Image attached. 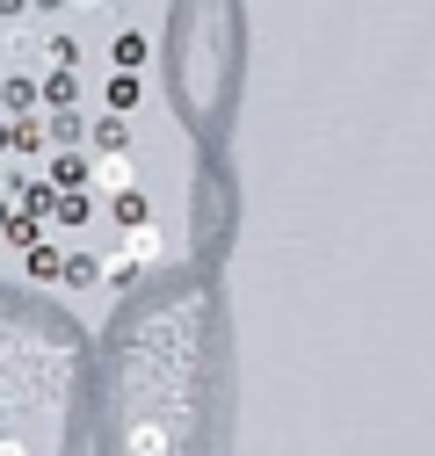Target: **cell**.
I'll list each match as a JSON object with an SVG mask.
<instances>
[{
	"mask_svg": "<svg viewBox=\"0 0 435 456\" xmlns=\"http://www.w3.org/2000/svg\"><path fill=\"white\" fill-rule=\"evenodd\" d=\"M131 138H138V124H131V117H102V124H87L94 159H124V152H131Z\"/></svg>",
	"mask_w": 435,
	"mask_h": 456,
	"instance_id": "cell-1",
	"label": "cell"
},
{
	"mask_svg": "<svg viewBox=\"0 0 435 456\" xmlns=\"http://www.w3.org/2000/svg\"><path fill=\"white\" fill-rule=\"evenodd\" d=\"M87 167H94L87 152H59V167H51L44 189H51V196H87Z\"/></svg>",
	"mask_w": 435,
	"mask_h": 456,
	"instance_id": "cell-2",
	"label": "cell"
},
{
	"mask_svg": "<svg viewBox=\"0 0 435 456\" xmlns=\"http://www.w3.org/2000/svg\"><path fill=\"white\" fill-rule=\"evenodd\" d=\"M87 182H102L109 196H124V189H138V159H131V152H124V159H94Z\"/></svg>",
	"mask_w": 435,
	"mask_h": 456,
	"instance_id": "cell-3",
	"label": "cell"
},
{
	"mask_svg": "<svg viewBox=\"0 0 435 456\" xmlns=\"http://www.w3.org/2000/svg\"><path fill=\"white\" fill-rule=\"evenodd\" d=\"M109 66H117L124 80H138V66H145V37H138V29H124L117 44H109Z\"/></svg>",
	"mask_w": 435,
	"mask_h": 456,
	"instance_id": "cell-4",
	"label": "cell"
},
{
	"mask_svg": "<svg viewBox=\"0 0 435 456\" xmlns=\"http://www.w3.org/2000/svg\"><path fill=\"white\" fill-rule=\"evenodd\" d=\"M160 254V224H138V232H124V254L117 261H131V268H145Z\"/></svg>",
	"mask_w": 435,
	"mask_h": 456,
	"instance_id": "cell-5",
	"label": "cell"
},
{
	"mask_svg": "<svg viewBox=\"0 0 435 456\" xmlns=\"http://www.w3.org/2000/svg\"><path fill=\"white\" fill-rule=\"evenodd\" d=\"M44 138H59V145H80V138H87V117H80V109H66V117H44Z\"/></svg>",
	"mask_w": 435,
	"mask_h": 456,
	"instance_id": "cell-6",
	"label": "cell"
},
{
	"mask_svg": "<svg viewBox=\"0 0 435 456\" xmlns=\"http://www.w3.org/2000/svg\"><path fill=\"white\" fill-rule=\"evenodd\" d=\"M37 94L51 102V117H66V109H73V94H80V87H73V73H51V80H44Z\"/></svg>",
	"mask_w": 435,
	"mask_h": 456,
	"instance_id": "cell-7",
	"label": "cell"
},
{
	"mask_svg": "<svg viewBox=\"0 0 435 456\" xmlns=\"http://www.w3.org/2000/svg\"><path fill=\"white\" fill-rule=\"evenodd\" d=\"M0 240L29 254V247H44V224H37V217H8V224H0Z\"/></svg>",
	"mask_w": 435,
	"mask_h": 456,
	"instance_id": "cell-8",
	"label": "cell"
},
{
	"mask_svg": "<svg viewBox=\"0 0 435 456\" xmlns=\"http://www.w3.org/2000/svg\"><path fill=\"white\" fill-rule=\"evenodd\" d=\"M131 109H138V80L109 73V117H131Z\"/></svg>",
	"mask_w": 435,
	"mask_h": 456,
	"instance_id": "cell-9",
	"label": "cell"
},
{
	"mask_svg": "<svg viewBox=\"0 0 435 456\" xmlns=\"http://www.w3.org/2000/svg\"><path fill=\"white\" fill-rule=\"evenodd\" d=\"M8 145H15V152H44V117H22V124H8Z\"/></svg>",
	"mask_w": 435,
	"mask_h": 456,
	"instance_id": "cell-10",
	"label": "cell"
},
{
	"mask_svg": "<svg viewBox=\"0 0 435 456\" xmlns=\"http://www.w3.org/2000/svg\"><path fill=\"white\" fill-rule=\"evenodd\" d=\"M22 268H29L37 282H59V247H29V254H22Z\"/></svg>",
	"mask_w": 435,
	"mask_h": 456,
	"instance_id": "cell-11",
	"label": "cell"
},
{
	"mask_svg": "<svg viewBox=\"0 0 435 456\" xmlns=\"http://www.w3.org/2000/svg\"><path fill=\"white\" fill-rule=\"evenodd\" d=\"M109 203H117V217H124V232H138V224H152V217H145V196H138V189H124V196H109Z\"/></svg>",
	"mask_w": 435,
	"mask_h": 456,
	"instance_id": "cell-12",
	"label": "cell"
},
{
	"mask_svg": "<svg viewBox=\"0 0 435 456\" xmlns=\"http://www.w3.org/2000/svg\"><path fill=\"white\" fill-rule=\"evenodd\" d=\"M51 217H59V224H87V217H94V196H59Z\"/></svg>",
	"mask_w": 435,
	"mask_h": 456,
	"instance_id": "cell-13",
	"label": "cell"
},
{
	"mask_svg": "<svg viewBox=\"0 0 435 456\" xmlns=\"http://www.w3.org/2000/svg\"><path fill=\"white\" fill-rule=\"evenodd\" d=\"M8 109H15V124H22L29 109H37V80H22V73H15V80H8Z\"/></svg>",
	"mask_w": 435,
	"mask_h": 456,
	"instance_id": "cell-14",
	"label": "cell"
},
{
	"mask_svg": "<svg viewBox=\"0 0 435 456\" xmlns=\"http://www.w3.org/2000/svg\"><path fill=\"white\" fill-rule=\"evenodd\" d=\"M22 203H29V217H37V224H44V217H51V203H59V196H51V189H44V182H22Z\"/></svg>",
	"mask_w": 435,
	"mask_h": 456,
	"instance_id": "cell-15",
	"label": "cell"
},
{
	"mask_svg": "<svg viewBox=\"0 0 435 456\" xmlns=\"http://www.w3.org/2000/svg\"><path fill=\"white\" fill-rule=\"evenodd\" d=\"M0 224H8V196H0Z\"/></svg>",
	"mask_w": 435,
	"mask_h": 456,
	"instance_id": "cell-16",
	"label": "cell"
},
{
	"mask_svg": "<svg viewBox=\"0 0 435 456\" xmlns=\"http://www.w3.org/2000/svg\"><path fill=\"white\" fill-rule=\"evenodd\" d=\"M0 152H8V124H0Z\"/></svg>",
	"mask_w": 435,
	"mask_h": 456,
	"instance_id": "cell-17",
	"label": "cell"
}]
</instances>
